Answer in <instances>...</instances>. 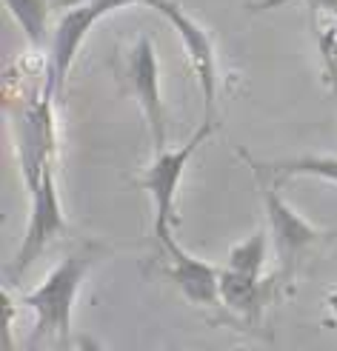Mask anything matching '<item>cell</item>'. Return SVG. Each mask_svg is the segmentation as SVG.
<instances>
[{"label": "cell", "mask_w": 337, "mask_h": 351, "mask_svg": "<svg viewBox=\"0 0 337 351\" xmlns=\"http://www.w3.org/2000/svg\"><path fill=\"white\" fill-rule=\"evenodd\" d=\"M72 3L55 32H51V55H49V77H46V89L60 92L66 86V77L72 72V63L78 58V51L86 40V34L92 32L106 14H112L117 9L126 6H146L149 0H66Z\"/></svg>", "instance_id": "obj_5"}, {"label": "cell", "mask_w": 337, "mask_h": 351, "mask_svg": "<svg viewBox=\"0 0 337 351\" xmlns=\"http://www.w3.org/2000/svg\"><path fill=\"white\" fill-rule=\"evenodd\" d=\"M312 29H314L317 49H321V60H323V80L337 95V21L326 26L321 21H312Z\"/></svg>", "instance_id": "obj_14"}, {"label": "cell", "mask_w": 337, "mask_h": 351, "mask_svg": "<svg viewBox=\"0 0 337 351\" xmlns=\"http://www.w3.org/2000/svg\"><path fill=\"white\" fill-rule=\"evenodd\" d=\"M215 132V120L200 123V129L194 132L183 146L177 149H161L154 152L152 166L135 180V186H140L143 191H149L152 197V208H154V240L157 245L172 240V229L177 226V189H181V180L191 163V157L198 154V149L206 143Z\"/></svg>", "instance_id": "obj_3"}, {"label": "cell", "mask_w": 337, "mask_h": 351, "mask_svg": "<svg viewBox=\"0 0 337 351\" xmlns=\"http://www.w3.org/2000/svg\"><path fill=\"white\" fill-rule=\"evenodd\" d=\"M237 154L246 160V166L252 169L257 189H260L263 208H266V223H269L266 229H269V234H272L275 252H277V260H280L277 274L283 280V286H292L297 271H300V263L306 260V254L314 249L317 243H323L332 234L317 229V226H312L303 215H297L294 208L283 200V195H280L283 180H277L263 160H255L246 149H237Z\"/></svg>", "instance_id": "obj_2"}, {"label": "cell", "mask_w": 337, "mask_h": 351, "mask_svg": "<svg viewBox=\"0 0 337 351\" xmlns=\"http://www.w3.org/2000/svg\"><path fill=\"white\" fill-rule=\"evenodd\" d=\"M29 195H32V208H29V226L23 243L17 249L12 266H9V280H17L26 274L34 263L43 257L58 237L66 234V217H63V206L58 195V174H55V160L46 163L43 171L38 174V180L29 183Z\"/></svg>", "instance_id": "obj_4"}, {"label": "cell", "mask_w": 337, "mask_h": 351, "mask_svg": "<svg viewBox=\"0 0 337 351\" xmlns=\"http://www.w3.org/2000/svg\"><path fill=\"white\" fill-rule=\"evenodd\" d=\"M283 286L280 274L275 277H252L232 269H220V303L235 311L246 326H257L263 317V308L272 303V297Z\"/></svg>", "instance_id": "obj_10"}, {"label": "cell", "mask_w": 337, "mask_h": 351, "mask_svg": "<svg viewBox=\"0 0 337 351\" xmlns=\"http://www.w3.org/2000/svg\"><path fill=\"white\" fill-rule=\"evenodd\" d=\"M109 252H112L109 245H103L97 240H83L78 249L69 252L46 274V280L38 289L23 294V306L34 311V331L29 340L32 346H38L40 340H55L60 348L69 346V337H72V311H75L80 286L86 274Z\"/></svg>", "instance_id": "obj_1"}, {"label": "cell", "mask_w": 337, "mask_h": 351, "mask_svg": "<svg viewBox=\"0 0 337 351\" xmlns=\"http://www.w3.org/2000/svg\"><path fill=\"white\" fill-rule=\"evenodd\" d=\"M334 21H337V17H334Z\"/></svg>", "instance_id": "obj_15"}, {"label": "cell", "mask_w": 337, "mask_h": 351, "mask_svg": "<svg viewBox=\"0 0 337 351\" xmlns=\"http://www.w3.org/2000/svg\"><path fill=\"white\" fill-rule=\"evenodd\" d=\"M277 180H292V178H321L337 186V157H321V154H306V157H289V160H272L266 163Z\"/></svg>", "instance_id": "obj_11"}, {"label": "cell", "mask_w": 337, "mask_h": 351, "mask_svg": "<svg viewBox=\"0 0 337 351\" xmlns=\"http://www.w3.org/2000/svg\"><path fill=\"white\" fill-rule=\"evenodd\" d=\"M51 97H55V92L46 89L43 95L26 100L23 106L12 109L17 154H21L26 186L38 180L46 163L55 160V109H51Z\"/></svg>", "instance_id": "obj_6"}, {"label": "cell", "mask_w": 337, "mask_h": 351, "mask_svg": "<svg viewBox=\"0 0 337 351\" xmlns=\"http://www.w3.org/2000/svg\"><path fill=\"white\" fill-rule=\"evenodd\" d=\"M269 229H260L252 237H246L243 243H237L226 257V269L240 271V274H252V277H263V266H266V249H269Z\"/></svg>", "instance_id": "obj_13"}, {"label": "cell", "mask_w": 337, "mask_h": 351, "mask_svg": "<svg viewBox=\"0 0 337 351\" xmlns=\"http://www.w3.org/2000/svg\"><path fill=\"white\" fill-rule=\"evenodd\" d=\"M6 6L17 26L23 29L32 49H40L49 32V0H6Z\"/></svg>", "instance_id": "obj_12"}, {"label": "cell", "mask_w": 337, "mask_h": 351, "mask_svg": "<svg viewBox=\"0 0 337 351\" xmlns=\"http://www.w3.org/2000/svg\"><path fill=\"white\" fill-rule=\"evenodd\" d=\"M126 75L135 89V97L140 103V112L146 117L154 152H161L166 149V109H163V95H161V66H157V51L149 34L135 40L129 60H126Z\"/></svg>", "instance_id": "obj_8"}, {"label": "cell", "mask_w": 337, "mask_h": 351, "mask_svg": "<svg viewBox=\"0 0 337 351\" xmlns=\"http://www.w3.org/2000/svg\"><path fill=\"white\" fill-rule=\"evenodd\" d=\"M161 252L166 260L163 274L181 289V294L189 303L200 308L220 306V271L215 266H209L206 260L189 254L174 237L161 243Z\"/></svg>", "instance_id": "obj_9"}, {"label": "cell", "mask_w": 337, "mask_h": 351, "mask_svg": "<svg viewBox=\"0 0 337 351\" xmlns=\"http://www.w3.org/2000/svg\"><path fill=\"white\" fill-rule=\"evenodd\" d=\"M149 9L161 12L166 21L172 23V29L181 38L191 72L198 77L200 95H203V106H206V120H215V106H218V55H215V43H211V34L194 21L191 14H186V9H181L174 0H149Z\"/></svg>", "instance_id": "obj_7"}]
</instances>
